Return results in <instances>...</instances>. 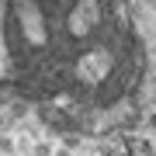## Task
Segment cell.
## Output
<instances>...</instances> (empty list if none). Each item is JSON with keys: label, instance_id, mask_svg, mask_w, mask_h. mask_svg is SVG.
Returning <instances> with one entry per match:
<instances>
[{"label": "cell", "instance_id": "6da1fadb", "mask_svg": "<svg viewBox=\"0 0 156 156\" xmlns=\"http://www.w3.org/2000/svg\"><path fill=\"white\" fill-rule=\"evenodd\" d=\"M7 56L28 97L97 115L139 83V45L122 0H11Z\"/></svg>", "mask_w": 156, "mask_h": 156}]
</instances>
